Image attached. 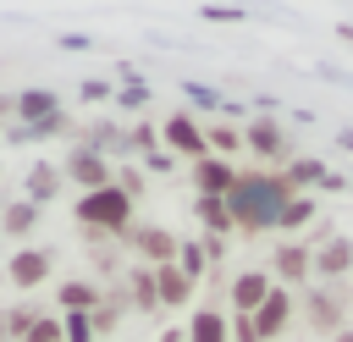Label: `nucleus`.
Listing matches in <instances>:
<instances>
[{
  "mask_svg": "<svg viewBox=\"0 0 353 342\" xmlns=\"http://www.w3.org/2000/svg\"><path fill=\"white\" fill-rule=\"evenodd\" d=\"M287 199H298V193L281 182V171H237V182L226 193V210H232V226L243 237H259V232L276 226Z\"/></svg>",
  "mask_w": 353,
  "mask_h": 342,
  "instance_id": "f257e3e1",
  "label": "nucleus"
},
{
  "mask_svg": "<svg viewBox=\"0 0 353 342\" xmlns=\"http://www.w3.org/2000/svg\"><path fill=\"white\" fill-rule=\"evenodd\" d=\"M72 215H77V226H83V232L121 243V237L132 232V221H138V204H132L127 193H116V188H99V193H77Z\"/></svg>",
  "mask_w": 353,
  "mask_h": 342,
  "instance_id": "f03ea898",
  "label": "nucleus"
},
{
  "mask_svg": "<svg viewBox=\"0 0 353 342\" xmlns=\"http://www.w3.org/2000/svg\"><path fill=\"white\" fill-rule=\"evenodd\" d=\"M243 149L259 154L265 165H287V160H292V132H287V121H276V116H254V121L243 127Z\"/></svg>",
  "mask_w": 353,
  "mask_h": 342,
  "instance_id": "7ed1b4c3",
  "label": "nucleus"
},
{
  "mask_svg": "<svg viewBox=\"0 0 353 342\" xmlns=\"http://www.w3.org/2000/svg\"><path fill=\"white\" fill-rule=\"evenodd\" d=\"M61 177H66L77 193H99V188H110L116 160H105V154H94V149H83V143H72V149H66V160H61Z\"/></svg>",
  "mask_w": 353,
  "mask_h": 342,
  "instance_id": "20e7f679",
  "label": "nucleus"
},
{
  "mask_svg": "<svg viewBox=\"0 0 353 342\" xmlns=\"http://www.w3.org/2000/svg\"><path fill=\"white\" fill-rule=\"evenodd\" d=\"M298 303H303V320H309V331H314V336H336V331H342V320H347L342 287H309Z\"/></svg>",
  "mask_w": 353,
  "mask_h": 342,
  "instance_id": "39448f33",
  "label": "nucleus"
},
{
  "mask_svg": "<svg viewBox=\"0 0 353 342\" xmlns=\"http://www.w3.org/2000/svg\"><path fill=\"white\" fill-rule=\"evenodd\" d=\"M160 143H165V154H182V160L210 154V149H204V121L188 116V110H171V116L160 121Z\"/></svg>",
  "mask_w": 353,
  "mask_h": 342,
  "instance_id": "423d86ee",
  "label": "nucleus"
},
{
  "mask_svg": "<svg viewBox=\"0 0 353 342\" xmlns=\"http://www.w3.org/2000/svg\"><path fill=\"white\" fill-rule=\"evenodd\" d=\"M121 248H132L149 270H154V265H176V237H171L165 226H149V221H132V232L121 237Z\"/></svg>",
  "mask_w": 353,
  "mask_h": 342,
  "instance_id": "0eeeda50",
  "label": "nucleus"
},
{
  "mask_svg": "<svg viewBox=\"0 0 353 342\" xmlns=\"http://www.w3.org/2000/svg\"><path fill=\"white\" fill-rule=\"evenodd\" d=\"M292 314H298V298L287 292V287H270L265 292V303L248 314L254 320V331H259V342H276V336H287V325H292Z\"/></svg>",
  "mask_w": 353,
  "mask_h": 342,
  "instance_id": "6e6552de",
  "label": "nucleus"
},
{
  "mask_svg": "<svg viewBox=\"0 0 353 342\" xmlns=\"http://www.w3.org/2000/svg\"><path fill=\"white\" fill-rule=\"evenodd\" d=\"M270 259H276V276H270V281H276V287H287V292H292V287H303V281L314 276V243L287 237V243H281Z\"/></svg>",
  "mask_w": 353,
  "mask_h": 342,
  "instance_id": "1a4fd4ad",
  "label": "nucleus"
},
{
  "mask_svg": "<svg viewBox=\"0 0 353 342\" xmlns=\"http://www.w3.org/2000/svg\"><path fill=\"white\" fill-rule=\"evenodd\" d=\"M188 171H193V193H204V199H226L237 182V165L221 154H199V160H188Z\"/></svg>",
  "mask_w": 353,
  "mask_h": 342,
  "instance_id": "9d476101",
  "label": "nucleus"
},
{
  "mask_svg": "<svg viewBox=\"0 0 353 342\" xmlns=\"http://www.w3.org/2000/svg\"><path fill=\"white\" fill-rule=\"evenodd\" d=\"M50 270H55V254L50 248H17L11 259H6V276L28 292V287H39V281H50Z\"/></svg>",
  "mask_w": 353,
  "mask_h": 342,
  "instance_id": "9b49d317",
  "label": "nucleus"
},
{
  "mask_svg": "<svg viewBox=\"0 0 353 342\" xmlns=\"http://www.w3.org/2000/svg\"><path fill=\"white\" fill-rule=\"evenodd\" d=\"M347 270H353V237L336 232V237H325V243L314 248V276H320V281H342Z\"/></svg>",
  "mask_w": 353,
  "mask_h": 342,
  "instance_id": "f8f14e48",
  "label": "nucleus"
},
{
  "mask_svg": "<svg viewBox=\"0 0 353 342\" xmlns=\"http://www.w3.org/2000/svg\"><path fill=\"white\" fill-rule=\"evenodd\" d=\"M270 287H276V281H270L265 270H237V276H232V314H254Z\"/></svg>",
  "mask_w": 353,
  "mask_h": 342,
  "instance_id": "ddd939ff",
  "label": "nucleus"
},
{
  "mask_svg": "<svg viewBox=\"0 0 353 342\" xmlns=\"http://www.w3.org/2000/svg\"><path fill=\"white\" fill-rule=\"evenodd\" d=\"M193 281L176 270V265H154V298H160V309H182V303H193Z\"/></svg>",
  "mask_w": 353,
  "mask_h": 342,
  "instance_id": "4468645a",
  "label": "nucleus"
},
{
  "mask_svg": "<svg viewBox=\"0 0 353 342\" xmlns=\"http://www.w3.org/2000/svg\"><path fill=\"white\" fill-rule=\"evenodd\" d=\"M193 215H199V232H204V237H232V232H237L226 199H204V193H193Z\"/></svg>",
  "mask_w": 353,
  "mask_h": 342,
  "instance_id": "2eb2a0df",
  "label": "nucleus"
},
{
  "mask_svg": "<svg viewBox=\"0 0 353 342\" xmlns=\"http://www.w3.org/2000/svg\"><path fill=\"white\" fill-rule=\"evenodd\" d=\"M55 110H61V99H55L50 88H28V94L11 99V116H17L22 127H33V121H44V116H55Z\"/></svg>",
  "mask_w": 353,
  "mask_h": 342,
  "instance_id": "dca6fc26",
  "label": "nucleus"
},
{
  "mask_svg": "<svg viewBox=\"0 0 353 342\" xmlns=\"http://www.w3.org/2000/svg\"><path fill=\"white\" fill-rule=\"evenodd\" d=\"M61 182H66V177H61V165L39 160V165L28 171V182H22V199H28V204H50V199L61 193Z\"/></svg>",
  "mask_w": 353,
  "mask_h": 342,
  "instance_id": "f3484780",
  "label": "nucleus"
},
{
  "mask_svg": "<svg viewBox=\"0 0 353 342\" xmlns=\"http://www.w3.org/2000/svg\"><path fill=\"white\" fill-rule=\"evenodd\" d=\"M55 303H61V314H94L99 309V281H61Z\"/></svg>",
  "mask_w": 353,
  "mask_h": 342,
  "instance_id": "a211bd4d",
  "label": "nucleus"
},
{
  "mask_svg": "<svg viewBox=\"0 0 353 342\" xmlns=\"http://www.w3.org/2000/svg\"><path fill=\"white\" fill-rule=\"evenodd\" d=\"M182 336L188 342H232V325H226L221 309H193V320L182 325Z\"/></svg>",
  "mask_w": 353,
  "mask_h": 342,
  "instance_id": "6ab92c4d",
  "label": "nucleus"
},
{
  "mask_svg": "<svg viewBox=\"0 0 353 342\" xmlns=\"http://www.w3.org/2000/svg\"><path fill=\"white\" fill-rule=\"evenodd\" d=\"M127 303L138 314H160V298H154V270L149 265H132L127 270Z\"/></svg>",
  "mask_w": 353,
  "mask_h": 342,
  "instance_id": "aec40b11",
  "label": "nucleus"
},
{
  "mask_svg": "<svg viewBox=\"0 0 353 342\" xmlns=\"http://www.w3.org/2000/svg\"><path fill=\"white\" fill-rule=\"evenodd\" d=\"M72 132V116L66 110H55V116H44V121H33V127H6V138H17V143H39V138H66Z\"/></svg>",
  "mask_w": 353,
  "mask_h": 342,
  "instance_id": "412c9836",
  "label": "nucleus"
},
{
  "mask_svg": "<svg viewBox=\"0 0 353 342\" xmlns=\"http://www.w3.org/2000/svg\"><path fill=\"white\" fill-rule=\"evenodd\" d=\"M204 149L221 154V160L243 154V127H232V121H204Z\"/></svg>",
  "mask_w": 353,
  "mask_h": 342,
  "instance_id": "4be33fe9",
  "label": "nucleus"
},
{
  "mask_svg": "<svg viewBox=\"0 0 353 342\" xmlns=\"http://www.w3.org/2000/svg\"><path fill=\"white\" fill-rule=\"evenodd\" d=\"M309 221H314V199H309V193H298V199H287V204H281L276 232H287V237H292V232H303Z\"/></svg>",
  "mask_w": 353,
  "mask_h": 342,
  "instance_id": "5701e85b",
  "label": "nucleus"
},
{
  "mask_svg": "<svg viewBox=\"0 0 353 342\" xmlns=\"http://www.w3.org/2000/svg\"><path fill=\"white\" fill-rule=\"evenodd\" d=\"M33 226H39V204H28V199L6 204V215H0V232H6V237H28Z\"/></svg>",
  "mask_w": 353,
  "mask_h": 342,
  "instance_id": "b1692460",
  "label": "nucleus"
},
{
  "mask_svg": "<svg viewBox=\"0 0 353 342\" xmlns=\"http://www.w3.org/2000/svg\"><path fill=\"white\" fill-rule=\"evenodd\" d=\"M176 270L199 287V276L210 270V254H204V237H193V243H176Z\"/></svg>",
  "mask_w": 353,
  "mask_h": 342,
  "instance_id": "393cba45",
  "label": "nucleus"
},
{
  "mask_svg": "<svg viewBox=\"0 0 353 342\" xmlns=\"http://www.w3.org/2000/svg\"><path fill=\"white\" fill-rule=\"evenodd\" d=\"M320 177H325V165H320V160H287V171H281V182H287L292 193L320 188Z\"/></svg>",
  "mask_w": 353,
  "mask_h": 342,
  "instance_id": "a878e982",
  "label": "nucleus"
},
{
  "mask_svg": "<svg viewBox=\"0 0 353 342\" xmlns=\"http://www.w3.org/2000/svg\"><path fill=\"white\" fill-rule=\"evenodd\" d=\"M110 188H116V193H127V199L138 204V199H143V171H138V165H116Z\"/></svg>",
  "mask_w": 353,
  "mask_h": 342,
  "instance_id": "bb28decb",
  "label": "nucleus"
},
{
  "mask_svg": "<svg viewBox=\"0 0 353 342\" xmlns=\"http://www.w3.org/2000/svg\"><path fill=\"white\" fill-rule=\"evenodd\" d=\"M22 342H66V336H61V314H39V320L22 331Z\"/></svg>",
  "mask_w": 353,
  "mask_h": 342,
  "instance_id": "cd10ccee",
  "label": "nucleus"
},
{
  "mask_svg": "<svg viewBox=\"0 0 353 342\" xmlns=\"http://www.w3.org/2000/svg\"><path fill=\"white\" fill-rule=\"evenodd\" d=\"M61 336H66V342H99L88 314H61Z\"/></svg>",
  "mask_w": 353,
  "mask_h": 342,
  "instance_id": "c85d7f7f",
  "label": "nucleus"
},
{
  "mask_svg": "<svg viewBox=\"0 0 353 342\" xmlns=\"http://www.w3.org/2000/svg\"><path fill=\"white\" fill-rule=\"evenodd\" d=\"M143 171H149V177H171V171H176V154H165V149H149V154H143Z\"/></svg>",
  "mask_w": 353,
  "mask_h": 342,
  "instance_id": "c756f323",
  "label": "nucleus"
},
{
  "mask_svg": "<svg viewBox=\"0 0 353 342\" xmlns=\"http://www.w3.org/2000/svg\"><path fill=\"white\" fill-rule=\"evenodd\" d=\"M154 138H160V132H154L149 121H138V127L127 132V149H138V154H149V149H154Z\"/></svg>",
  "mask_w": 353,
  "mask_h": 342,
  "instance_id": "7c9ffc66",
  "label": "nucleus"
},
{
  "mask_svg": "<svg viewBox=\"0 0 353 342\" xmlns=\"http://www.w3.org/2000/svg\"><path fill=\"white\" fill-rule=\"evenodd\" d=\"M226 325H232V342H259V331H254V320H248V314H232Z\"/></svg>",
  "mask_w": 353,
  "mask_h": 342,
  "instance_id": "2f4dec72",
  "label": "nucleus"
},
{
  "mask_svg": "<svg viewBox=\"0 0 353 342\" xmlns=\"http://www.w3.org/2000/svg\"><path fill=\"white\" fill-rule=\"evenodd\" d=\"M154 342H188V336H182V325H165V331H160Z\"/></svg>",
  "mask_w": 353,
  "mask_h": 342,
  "instance_id": "473e14b6",
  "label": "nucleus"
},
{
  "mask_svg": "<svg viewBox=\"0 0 353 342\" xmlns=\"http://www.w3.org/2000/svg\"><path fill=\"white\" fill-rule=\"evenodd\" d=\"M325 342H353V331H336V336H325Z\"/></svg>",
  "mask_w": 353,
  "mask_h": 342,
  "instance_id": "72a5a7b5",
  "label": "nucleus"
},
{
  "mask_svg": "<svg viewBox=\"0 0 353 342\" xmlns=\"http://www.w3.org/2000/svg\"><path fill=\"white\" fill-rule=\"evenodd\" d=\"M99 342H116V336H99Z\"/></svg>",
  "mask_w": 353,
  "mask_h": 342,
  "instance_id": "f704fd0d",
  "label": "nucleus"
},
{
  "mask_svg": "<svg viewBox=\"0 0 353 342\" xmlns=\"http://www.w3.org/2000/svg\"><path fill=\"white\" fill-rule=\"evenodd\" d=\"M0 132H6V127H0Z\"/></svg>",
  "mask_w": 353,
  "mask_h": 342,
  "instance_id": "c9c22d12",
  "label": "nucleus"
}]
</instances>
